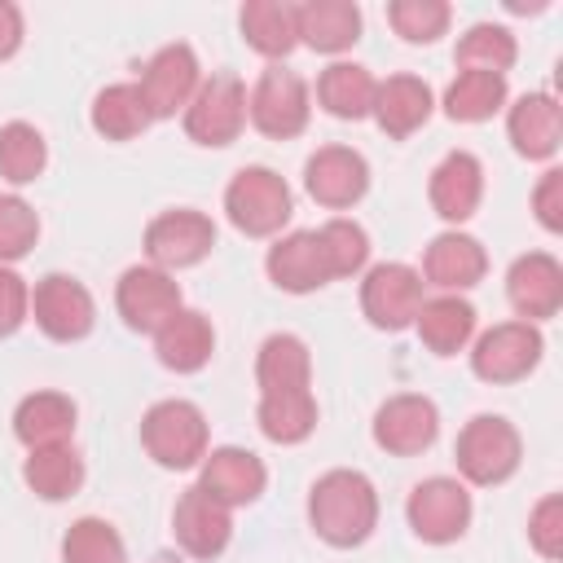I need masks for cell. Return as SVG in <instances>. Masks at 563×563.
Instances as JSON below:
<instances>
[{
    "label": "cell",
    "mask_w": 563,
    "mask_h": 563,
    "mask_svg": "<svg viewBox=\"0 0 563 563\" xmlns=\"http://www.w3.org/2000/svg\"><path fill=\"white\" fill-rule=\"evenodd\" d=\"M308 519L317 528L321 541L347 550V545H361L374 523H378V497H374V484L361 475V471H330L312 484V497H308Z\"/></svg>",
    "instance_id": "6da1fadb"
},
{
    "label": "cell",
    "mask_w": 563,
    "mask_h": 563,
    "mask_svg": "<svg viewBox=\"0 0 563 563\" xmlns=\"http://www.w3.org/2000/svg\"><path fill=\"white\" fill-rule=\"evenodd\" d=\"M145 453L167 471H189L207 457V418L194 400H158L141 422Z\"/></svg>",
    "instance_id": "7a4b0ae2"
},
{
    "label": "cell",
    "mask_w": 563,
    "mask_h": 563,
    "mask_svg": "<svg viewBox=\"0 0 563 563\" xmlns=\"http://www.w3.org/2000/svg\"><path fill=\"white\" fill-rule=\"evenodd\" d=\"M224 211L246 238H268L290 220V189L268 167H242L224 189Z\"/></svg>",
    "instance_id": "3957f363"
},
{
    "label": "cell",
    "mask_w": 563,
    "mask_h": 563,
    "mask_svg": "<svg viewBox=\"0 0 563 563\" xmlns=\"http://www.w3.org/2000/svg\"><path fill=\"white\" fill-rule=\"evenodd\" d=\"M453 457L471 484H501L519 466V431L497 413H479L462 427Z\"/></svg>",
    "instance_id": "277c9868"
},
{
    "label": "cell",
    "mask_w": 563,
    "mask_h": 563,
    "mask_svg": "<svg viewBox=\"0 0 563 563\" xmlns=\"http://www.w3.org/2000/svg\"><path fill=\"white\" fill-rule=\"evenodd\" d=\"M308 84L295 75V70H286V66H268L260 79H255V88H251V97H246V119H251V128H260L264 136H273V141H290V136H299L303 128H308Z\"/></svg>",
    "instance_id": "5b68a950"
},
{
    "label": "cell",
    "mask_w": 563,
    "mask_h": 563,
    "mask_svg": "<svg viewBox=\"0 0 563 563\" xmlns=\"http://www.w3.org/2000/svg\"><path fill=\"white\" fill-rule=\"evenodd\" d=\"M246 128V88L233 70H216L185 106V132L198 145H229Z\"/></svg>",
    "instance_id": "8992f818"
},
{
    "label": "cell",
    "mask_w": 563,
    "mask_h": 563,
    "mask_svg": "<svg viewBox=\"0 0 563 563\" xmlns=\"http://www.w3.org/2000/svg\"><path fill=\"white\" fill-rule=\"evenodd\" d=\"M31 317L35 325L57 339V343H75L92 330L97 321V308H92V295L79 277H66V273H48L35 282L31 290Z\"/></svg>",
    "instance_id": "52a82bcc"
},
{
    "label": "cell",
    "mask_w": 563,
    "mask_h": 563,
    "mask_svg": "<svg viewBox=\"0 0 563 563\" xmlns=\"http://www.w3.org/2000/svg\"><path fill=\"white\" fill-rule=\"evenodd\" d=\"M541 352H545V339H541L537 325H528V321H501L488 334H479V343L471 352V369L484 383H519L523 374L537 369Z\"/></svg>",
    "instance_id": "ba28073f"
},
{
    "label": "cell",
    "mask_w": 563,
    "mask_h": 563,
    "mask_svg": "<svg viewBox=\"0 0 563 563\" xmlns=\"http://www.w3.org/2000/svg\"><path fill=\"white\" fill-rule=\"evenodd\" d=\"M216 246V224L194 211V207H176L150 220L145 229V255L154 260V268H189L198 264L207 251Z\"/></svg>",
    "instance_id": "9c48e42d"
},
{
    "label": "cell",
    "mask_w": 563,
    "mask_h": 563,
    "mask_svg": "<svg viewBox=\"0 0 563 563\" xmlns=\"http://www.w3.org/2000/svg\"><path fill=\"white\" fill-rule=\"evenodd\" d=\"M422 273L409 264H378L361 282V308L378 330H405L413 325L422 308Z\"/></svg>",
    "instance_id": "30bf717a"
},
{
    "label": "cell",
    "mask_w": 563,
    "mask_h": 563,
    "mask_svg": "<svg viewBox=\"0 0 563 563\" xmlns=\"http://www.w3.org/2000/svg\"><path fill=\"white\" fill-rule=\"evenodd\" d=\"M114 303L123 312V321L141 334H158L176 312H180V286L154 268V264H136L119 277V290H114Z\"/></svg>",
    "instance_id": "8fae6325"
},
{
    "label": "cell",
    "mask_w": 563,
    "mask_h": 563,
    "mask_svg": "<svg viewBox=\"0 0 563 563\" xmlns=\"http://www.w3.org/2000/svg\"><path fill=\"white\" fill-rule=\"evenodd\" d=\"M409 523L431 545L457 541L466 532V523H471V493H466V484H457L449 475H435V479L418 484L409 493Z\"/></svg>",
    "instance_id": "7c38bea8"
},
{
    "label": "cell",
    "mask_w": 563,
    "mask_h": 563,
    "mask_svg": "<svg viewBox=\"0 0 563 563\" xmlns=\"http://www.w3.org/2000/svg\"><path fill=\"white\" fill-rule=\"evenodd\" d=\"M136 88H141V97H145V106H150L154 119H167V114L185 110L189 97L198 92V57H194V48H189V44H167V48H158V53L145 62Z\"/></svg>",
    "instance_id": "4fadbf2b"
},
{
    "label": "cell",
    "mask_w": 563,
    "mask_h": 563,
    "mask_svg": "<svg viewBox=\"0 0 563 563\" xmlns=\"http://www.w3.org/2000/svg\"><path fill=\"white\" fill-rule=\"evenodd\" d=\"M303 185H308V194H312L321 207L343 211V207H352V202L365 198V189H369V167H365V158H361L356 150H347V145H325V150H317V154L308 158Z\"/></svg>",
    "instance_id": "5bb4252c"
},
{
    "label": "cell",
    "mask_w": 563,
    "mask_h": 563,
    "mask_svg": "<svg viewBox=\"0 0 563 563\" xmlns=\"http://www.w3.org/2000/svg\"><path fill=\"white\" fill-rule=\"evenodd\" d=\"M172 532L180 541L185 554L194 559H216L229 537H233V519H229V506L216 501L207 488H185L180 501H176V515H172Z\"/></svg>",
    "instance_id": "9a60e30c"
},
{
    "label": "cell",
    "mask_w": 563,
    "mask_h": 563,
    "mask_svg": "<svg viewBox=\"0 0 563 563\" xmlns=\"http://www.w3.org/2000/svg\"><path fill=\"white\" fill-rule=\"evenodd\" d=\"M435 431H440V413L427 396H391L374 413V444L396 457H413V453L431 449Z\"/></svg>",
    "instance_id": "2e32d148"
},
{
    "label": "cell",
    "mask_w": 563,
    "mask_h": 563,
    "mask_svg": "<svg viewBox=\"0 0 563 563\" xmlns=\"http://www.w3.org/2000/svg\"><path fill=\"white\" fill-rule=\"evenodd\" d=\"M506 295L515 303V312L532 325V321H545L559 312L563 303V268L554 255L545 251H532V255H519L510 264V277H506Z\"/></svg>",
    "instance_id": "e0dca14e"
},
{
    "label": "cell",
    "mask_w": 563,
    "mask_h": 563,
    "mask_svg": "<svg viewBox=\"0 0 563 563\" xmlns=\"http://www.w3.org/2000/svg\"><path fill=\"white\" fill-rule=\"evenodd\" d=\"M264 479H268V471H264V462H260L255 453L224 444V449H211V453L202 457V479H198V488H207L216 501H224V506L233 510V506L255 501V497L264 493Z\"/></svg>",
    "instance_id": "ac0fdd59"
},
{
    "label": "cell",
    "mask_w": 563,
    "mask_h": 563,
    "mask_svg": "<svg viewBox=\"0 0 563 563\" xmlns=\"http://www.w3.org/2000/svg\"><path fill=\"white\" fill-rule=\"evenodd\" d=\"M268 277L273 286L290 290V295H308L317 286L330 282V268H325V255H321V242H317V229H299L282 242H273L268 251Z\"/></svg>",
    "instance_id": "d6986e66"
},
{
    "label": "cell",
    "mask_w": 563,
    "mask_h": 563,
    "mask_svg": "<svg viewBox=\"0 0 563 563\" xmlns=\"http://www.w3.org/2000/svg\"><path fill=\"white\" fill-rule=\"evenodd\" d=\"M369 114L378 119V128L391 141H405L431 119V88L422 79H413V75H391L387 84L374 88Z\"/></svg>",
    "instance_id": "ffe728a7"
},
{
    "label": "cell",
    "mask_w": 563,
    "mask_h": 563,
    "mask_svg": "<svg viewBox=\"0 0 563 563\" xmlns=\"http://www.w3.org/2000/svg\"><path fill=\"white\" fill-rule=\"evenodd\" d=\"M479 194H484V167H479V158L466 154V150L444 154V163L431 172V207H435L444 220H466V216H475Z\"/></svg>",
    "instance_id": "44dd1931"
},
{
    "label": "cell",
    "mask_w": 563,
    "mask_h": 563,
    "mask_svg": "<svg viewBox=\"0 0 563 563\" xmlns=\"http://www.w3.org/2000/svg\"><path fill=\"white\" fill-rule=\"evenodd\" d=\"M154 347H158V361H163L167 369L194 374V369H202V365L211 361V352H216V330H211V321H207L202 312L180 308V312L154 334Z\"/></svg>",
    "instance_id": "7402d4cb"
},
{
    "label": "cell",
    "mask_w": 563,
    "mask_h": 563,
    "mask_svg": "<svg viewBox=\"0 0 563 563\" xmlns=\"http://www.w3.org/2000/svg\"><path fill=\"white\" fill-rule=\"evenodd\" d=\"M299 40L317 53H343L361 40V9L352 0H308L295 4Z\"/></svg>",
    "instance_id": "603a6c76"
},
{
    "label": "cell",
    "mask_w": 563,
    "mask_h": 563,
    "mask_svg": "<svg viewBox=\"0 0 563 563\" xmlns=\"http://www.w3.org/2000/svg\"><path fill=\"white\" fill-rule=\"evenodd\" d=\"M484 268H488L484 246L466 233H440L422 255V273L440 290H466L484 277Z\"/></svg>",
    "instance_id": "cb8c5ba5"
},
{
    "label": "cell",
    "mask_w": 563,
    "mask_h": 563,
    "mask_svg": "<svg viewBox=\"0 0 563 563\" xmlns=\"http://www.w3.org/2000/svg\"><path fill=\"white\" fill-rule=\"evenodd\" d=\"M563 136V114L550 92H528L510 106V141L523 158H550Z\"/></svg>",
    "instance_id": "d4e9b609"
},
{
    "label": "cell",
    "mask_w": 563,
    "mask_h": 563,
    "mask_svg": "<svg viewBox=\"0 0 563 563\" xmlns=\"http://www.w3.org/2000/svg\"><path fill=\"white\" fill-rule=\"evenodd\" d=\"M13 431L26 449H48V444H70L75 431V400L62 391H35L18 405Z\"/></svg>",
    "instance_id": "484cf974"
},
{
    "label": "cell",
    "mask_w": 563,
    "mask_h": 563,
    "mask_svg": "<svg viewBox=\"0 0 563 563\" xmlns=\"http://www.w3.org/2000/svg\"><path fill=\"white\" fill-rule=\"evenodd\" d=\"M242 35L255 53L264 57H286L295 44H299V13L295 4H282V0H246L242 4Z\"/></svg>",
    "instance_id": "4316f807"
},
{
    "label": "cell",
    "mask_w": 563,
    "mask_h": 563,
    "mask_svg": "<svg viewBox=\"0 0 563 563\" xmlns=\"http://www.w3.org/2000/svg\"><path fill=\"white\" fill-rule=\"evenodd\" d=\"M418 339L435 352V356H453L457 347H466V339L475 334V308L457 295H440V299H422L418 317Z\"/></svg>",
    "instance_id": "83f0119b"
},
{
    "label": "cell",
    "mask_w": 563,
    "mask_h": 563,
    "mask_svg": "<svg viewBox=\"0 0 563 563\" xmlns=\"http://www.w3.org/2000/svg\"><path fill=\"white\" fill-rule=\"evenodd\" d=\"M255 383H260V396L308 387L312 383V361H308L303 339H295V334H268L264 347H260V361H255Z\"/></svg>",
    "instance_id": "f1b7e54d"
},
{
    "label": "cell",
    "mask_w": 563,
    "mask_h": 563,
    "mask_svg": "<svg viewBox=\"0 0 563 563\" xmlns=\"http://www.w3.org/2000/svg\"><path fill=\"white\" fill-rule=\"evenodd\" d=\"M374 75L365 70V66H356V62H334V66H325L321 70V79H317V101H321V110L325 114H334V119H365L369 114V106H374Z\"/></svg>",
    "instance_id": "f546056e"
},
{
    "label": "cell",
    "mask_w": 563,
    "mask_h": 563,
    "mask_svg": "<svg viewBox=\"0 0 563 563\" xmlns=\"http://www.w3.org/2000/svg\"><path fill=\"white\" fill-rule=\"evenodd\" d=\"M154 123L145 97L136 84H110L106 92H97L92 101V128L106 136V141H132L141 136L145 128Z\"/></svg>",
    "instance_id": "4dcf8cb0"
},
{
    "label": "cell",
    "mask_w": 563,
    "mask_h": 563,
    "mask_svg": "<svg viewBox=\"0 0 563 563\" xmlns=\"http://www.w3.org/2000/svg\"><path fill=\"white\" fill-rule=\"evenodd\" d=\"M506 106V75L493 70H457L444 92V110L457 123H484Z\"/></svg>",
    "instance_id": "1f68e13d"
},
{
    "label": "cell",
    "mask_w": 563,
    "mask_h": 563,
    "mask_svg": "<svg viewBox=\"0 0 563 563\" xmlns=\"http://www.w3.org/2000/svg\"><path fill=\"white\" fill-rule=\"evenodd\" d=\"M317 427V400L308 387L299 391H268L260 396V431L277 444H299Z\"/></svg>",
    "instance_id": "d6a6232c"
},
{
    "label": "cell",
    "mask_w": 563,
    "mask_h": 563,
    "mask_svg": "<svg viewBox=\"0 0 563 563\" xmlns=\"http://www.w3.org/2000/svg\"><path fill=\"white\" fill-rule=\"evenodd\" d=\"M26 484L44 497V501H62L84 484V457L70 444H48V449H31L26 457Z\"/></svg>",
    "instance_id": "836d02e7"
},
{
    "label": "cell",
    "mask_w": 563,
    "mask_h": 563,
    "mask_svg": "<svg viewBox=\"0 0 563 563\" xmlns=\"http://www.w3.org/2000/svg\"><path fill=\"white\" fill-rule=\"evenodd\" d=\"M457 66L462 70H493V75H506L515 66V35L506 26H493V22H479L471 26L462 40H457Z\"/></svg>",
    "instance_id": "e575fe53"
},
{
    "label": "cell",
    "mask_w": 563,
    "mask_h": 563,
    "mask_svg": "<svg viewBox=\"0 0 563 563\" xmlns=\"http://www.w3.org/2000/svg\"><path fill=\"white\" fill-rule=\"evenodd\" d=\"M48 163V145L31 123H9L0 128V176L13 185H26L44 172Z\"/></svg>",
    "instance_id": "d590c367"
},
{
    "label": "cell",
    "mask_w": 563,
    "mask_h": 563,
    "mask_svg": "<svg viewBox=\"0 0 563 563\" xmlns=\"http://www.w3.org/2000/svg\"><path fill=\"white\" fill-rule=\"evenodd\" d=\"M317 242H321L330 282H334V277H352V273H361L365 260H369V238H365V229L352 224V220H343V216H339V220H325V224L317 229Z\"/></svg>",
    "instance_id": "8d00e7d4"
},
{
    "label": "cell",
    "mask_w": 563,
    "mask_h": 563,
    "mask_svg": "<svg viewBox=\"0 0 563 563\" xmlns=\"http://www.w3.org/2000/svg\"><path fill=\"white\" fill-rule=\"evenodd\" d=\"M66 563H128L119 532L106 519H79L62 541Z\"/></svg>",
    "instance_id": "74e56055"
},
{
    "label": "cell",
    "mask_w": 563,
    "mask_h": 563,
    "mask_svg": "<svg viewBox=\"0 0 563 563\" xmlns=\"http://www.w3.org/2000/svg\"><path fill=\"white\" fill-rule=\"evenodd\" d=\"M449 18H453V9L440 4V0H391V4H387V22H391L396 35L409 40V44H431V40H440L444 26H449Z\"/></svg>",
    "instance_id": "f35d334b"
},
{
    "label": "cell",
    "mask_w": 563,
    "mask_h": 563,
    "mask_svg": "<svg viewBox=\"0 0 563 563\" xmlns=\"http://www.w3.org/2000/svg\"><path fill=\"white\" fill-rule=\"evenodd\" d=\"M40 238V220L31 211V202H22L18 194H0V264L9 268L13 260H22Z\"/></svg>",
    "instance_id": "ab89813d"
},
{
    "label": "cell",
    "mask_w": 563,
    "mask_h": 563,
    "mask_svg": "<svg viewBox=\"0 0 563 563\" xmlns=\"http://www.w3.org/2000/svg\"><path fill=\"white\" fill-rule=\"evenodd\" d=\"M528 537H532V545H537L545 559H559V550H563V501H559V497H545V501L532 510Z\"/></svg>",
    "instance_id": "60d3db41"
},
{
    "label": "cell",
    "mask_w": 563,
    "mask_h": 563,
    "mask_svg": "<svg viewBox=\"0 0 563 563\" xmlns=\"http://www.w3.org/2000/svg\"><path fill=\"white\" fill-rule=\"evenodd\" d=\"M26 312H31V290H26V282H22L13 268L0 264V339L13 334V330L26 321Z\"/></svg>",
    "instance_id": "b9f144b4"
},
{
    "label": "cell",
    "mask_w": 563,
    "mask_h": 563,
    "mask_svg": "<svg viewBox=\"0 0 563 563\" xmlns=\"http://www.w3.org/2000/svg\"><path fill=\"white\" fill-rule=\"evenodd\" d=\"M532 202H537L541 224H545L550 233H559V229H563V172H545V180L537 185Z\"/></svg>",
    "instance_id": "7bdbcfd3"
},
{
    "label": "cell",
    "mask_w": 563,
    "mask_h": 563,
    "mask_svg": "<svg viewBox=\"0 0 563 563\" xmlns=\"http://www.w3.org/2000/svg\"><path fill=\"white\" fill-rule=\"evenodd\" d=\"M18 44H22V9L9 4V0H0V62L13 57Z\"/></svg>",
    "instance_id": "ee69618b"
}]
</instances>
